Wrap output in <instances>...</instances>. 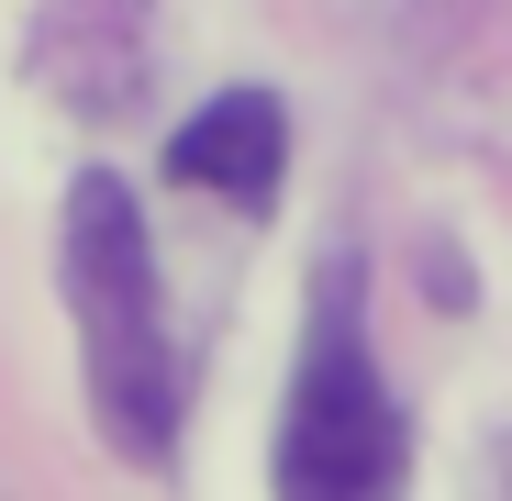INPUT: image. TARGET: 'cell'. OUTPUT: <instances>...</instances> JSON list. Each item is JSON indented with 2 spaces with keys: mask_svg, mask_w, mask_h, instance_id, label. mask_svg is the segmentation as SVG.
<instances>
[{
  "mask_svg": "<svg viewBox=\"0 0 512 501\" xmlns=\"http://www.w3.org/2000/svg\"><path fill=\"white\" fill-rule=\"evenodd\" d=\"M67 312H78V368H90V412L112 424L123 457L179 446V357H167V312H156V245L145 212L112 167L67 190Z\"/></svg>",
  "mask_w": 512,
  "mask_h": 501,
  "instance_id": "obj_1",
  "label": "cell"
},
{
  "mask_svg": "<svg viewBox=\"0 0 512 501\" xmlns=\"http://www.w3.org/2000/svg\"><path fill=\"white\" fill-rule=\"evenodd\" d=\"M412 468V435L346 323V290H323V323L301 346V379H290V424H279V490H401Z\"/></svg>",
  "mask_w": 512,
  "mask_h": 501,
  "instance_id": "obj_2",
  "label": "cell"
},
{
  "mask_svg": "<svg viewBox=\"0 0 512 501\" xmlns=\"http://www.w3.org/2000/svg\"><path fill=\"white\" fill-rule=\"evenodd\" d=\"M167 167H179L190 190H223L234 212H268L279 179H290V112L268 90H223V101H201L167 134Z\"/></svg>",
  "mask_w": 512,
  "mask_h": 501,
  "instance_id": "obj_3",
  "label": "cell"
}]
</instances>
